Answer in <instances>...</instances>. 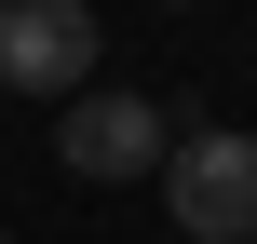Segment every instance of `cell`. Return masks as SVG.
<instances>
[{"label": "cell", "mask_w": 257, "mask_h": 244, "mask_svg": "<svg viewBox=\"0 0 257 244\" xmlns=\"http://www.w3.org/2000/svg\"><path fill=\"white\" fill-rule=\"evenodd\" d=\"M163 204H176L190 244H257V136H230V122L176 136L163 149Z\"/></svg>", "instance_id": "1"}, {"label": "cell", "mask_w": 257, "mask_h": 244, "mask_svg": "<svg viewBox=\"0 0 257 244\" xmlns=\"http://www.w3.org/2000/svg\"><path fill=\"white\" fill-rule=\"evenodd\" d=\"M0 95H95V0H0Z\"/></svg>", "instance_id": "2"}, {"label": "cell", "mask_w": 257, "mask_h": 244, "mask_svg": "<svg viewBox=\"0 0 257 244\" xmlns=\"http://www.w3.org/2000/svg\"><path fill=\"white\" fill-rule=\"evenodd\" d=\"M176 136H163V95H122V82H95V95H68V122H54V163L68 177H149Z\"/></svg>", "instance_id": "3"}, {"label": "cell", "mask_w": 257, "mask_h": 244, "mask_svg": "<svg viewBox=\"0 0 257 244\" xmlns=\"http://www.w3.org/2000/svg\"><path fill=\"white\" fill-rule=\"evenodd\" d=\"M176 14H190V0H176Z\"/></svg>", "instance_id": "4"}]
</instances>
